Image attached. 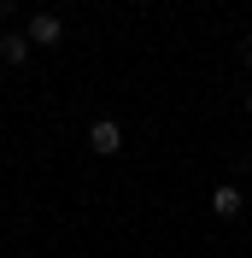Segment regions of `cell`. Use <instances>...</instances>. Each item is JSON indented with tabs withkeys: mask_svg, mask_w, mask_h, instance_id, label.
Segmentation results:
<instances>
[{
	"mask_svg": "<svg viewBox=\"0 0 252 258\" xmlns=\"http://www.w3.org/2000/svg\"><path fill=\"white\" fill-rule=\"evenodd\" d=\"M240 59H246V64H252V35H246V41H240Z\"/></svg>",
	"mask_w": 252,
	"mask_h": 258,
	"instance_id": "5b68a950",
	"label": "cell"
},
{
	"mask_svg": "<svg viewBox=\"0 0 252 258\" xmlns=\"http://www.w3.org/2000/svg\"><path fill=\"white\" fill-rule=\"evenodd\" d=\"M12 6H18V0H0V12H12Z\"/></svg>",
	"mask_w": 252,
	"mask_h": 258,
	"instance_id": "8992f818",
	"label": "cell"
},
{
	"mask_svg": "<svg viewBox=\"0 0 252 258\" xmlns=\"http://www.w3.org/2000/svg\"><path fill=\"white\" fill-rule=\"evenodd\" d=\"M246 112H252V88H246Z\"/></svg>",
	"mask_w": 252,
	"mask_h": 258,
	"instance_id": "52a82bcc",
	"label": "cell"
},
{
	"mask_svg": "<svg viewBox=\"0 0 252 258\" xmlns=\"http://www.w3.org/2000/svg\"><path fill=\"white\" fill-rule=\"evenodd\" d=\"M30 47H35V41L24 30H6V35H0V64H30Z\"/></svg>",
	"mask_w": 252,
	"mask_h": 258,
	"instance_id": "3957f363",
	"label": "cell"
},
{
	"mask_svg": "<svg viewBox=\"0 0 252 258\" xmlns=\"http://www.w3.org/2000/svg\"><path fill=\"white\" fill-rule=\"evenodd\" d=\"M88 147H94L100 159L123 153V123H117V117H94V123H88Z\"/></svg>",
	"mask_w": 252,
	"mask_h": 258,
	"instance_id": "6da1fadb",
	"label": "cell"
},
{
	"mask_svg": "<svg viewBox=\"0 0 252 258\" xmlns=\"http://www.w3.org/2000/svg\"><path fill=\"white\" fill-rule=\"evenodd\" d=\"M24 35H30L35 47H59V41H65V18L59 12H35L30 24H24Z\"/></svg>",
	"mask_w": 252,
	"mask_h": 258,
	"instance_id": "7a4b0ae2",
	"label": "cell"
},
{
	"mask_svg": "<svg viewBox=\"0 0 252 258\" xmlns=\"http://www.w3.org/2000/svg\"><path fill=\"white\" fill-rule=\"evenodd\" d=\"M240 206H246V200H240L235 182H217V188H211V217H240Z\"/></svg>",
	"mask_w": 252,
	"mask_h": 258,
	"instance_id": "277c9868",
	"label": "cell"
}]
</instances>
